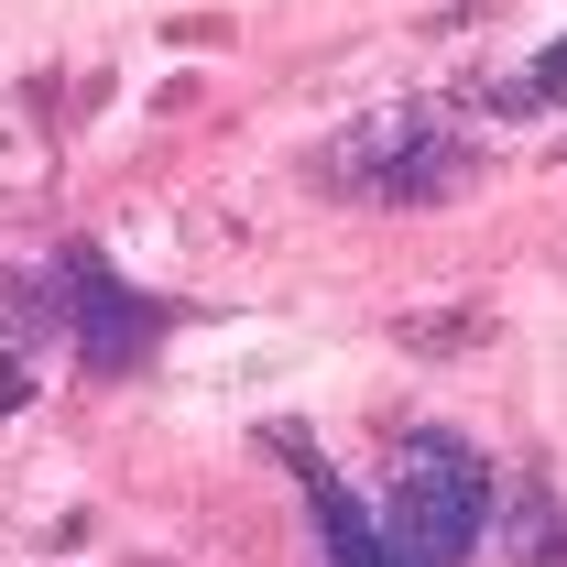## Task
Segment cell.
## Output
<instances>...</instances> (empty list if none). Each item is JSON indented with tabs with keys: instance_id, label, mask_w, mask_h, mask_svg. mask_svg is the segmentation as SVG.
Returning a JSON list of instances; mask_svg holds the SVG:
<instances>
[{
	"instance_id": "obj_3",
	"label": "cell",
	"mask_w": 567,
	"mask_h": 567,
	"mask_svg": "<svg viewBox=\"0 0 567 567\" xmlns=\"http://www.w3.org/2000/svg\"><path fill=\"white\" fill-rule=\"evenodd\" d=\"M66 306H76V350H87V371H121V360L153 339V306H132V295L110 284L99 251H76V262H66Z\"/></svg>"
},
{
	"instance_id": "obj_1",
	"label": "cell",
	"mask_w": 567,
	"mask_h": 567,
	"mask_svg": "<svg viewBox=\"0 0 567 567\" xmlns=\"http://www.w3.org/2000/svg\"><path fill=\"white\" fill-rule=\"evenodd\" d=\"M306 175L328 197H350V208H436V197H458L481 175V142L436 99H382V110H360V121H339L317 142Z\"/></svg>"
},
{
	"instance_id": "obj_5",
	"label": "cell",
	"mask_w": 567,
	"mask_h": 567,
	"mask_svg": "<svg viewBox=\"0 0 567 567\" xmlns=\"http://www.w3.org/2000/svg\"><path fill=\"white\" fill-rule=\"evenodd\" d=\"M470 110H492V121H546V110H567V33L546 44V55L481 76V87H470Z\"/></svg>"
},
{
	"instance_id": "obj_6",
	"label": "cell",
	"mask_w": 567,
	"mask_h": 567,
	"mask_svg": "<svg viewBox=\"0 0 567 567\" xmlns=\"http://www.w3.org/2000/svg\"><path fill=\"white\" fill-rule=\"evenodd\" d=\"M393 339H404V350H458V339H481V317H404Z\"/></svg>"
},
{
	"instance_id": "obj_4",
	"label": "cell",
	"mask_w": 567,
	"mask_h": 567,
	"mask_svg": "<svg viewBox=\"0 0 567 567\" xmlns=\"http://www.w3.org/2000/svg\"><path fill=\"white\" fill-rule=\"evenodd\" d=\"M492 524H502V557L513 567H567V513H557L546 481H502Z\"/></svg>"
},
{
	"instance_id": "obj_2",
	"label": "cell",
	"mask_w": 567,
	"mask_h": 567,
	"mask_svg": "<svg viewBox=\"0 0 567 567\" xmlns=\"http://www.w3.org/2000/svg\"><path fill=\"white\" fill-rule=\"evenodd\" d=\"M492 502H502V470L447 436V425H415L393 447V481L371 502V567H458L481 535H492Z\"/></svg>"
}]
</instances>
